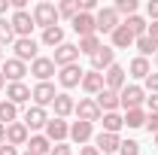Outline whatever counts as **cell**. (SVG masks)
Returning <instances> with one entry per match:
<instances>
[{
  "label": "cell",
  "mask_w": 158,
  "mask_h": 155,
  "mask_svg": "<svg viewBox=\"0 0 158 155\" xmlns=\"http://www.w3.org/2000/svg\"><path fill=\"white\" fill-rule=\"evenodd\" d=\"M55 21H58V6L55 3H37L34 6V24L40 27H55Z\"/></svg>",
  "instance_id": "obj_1"
},
{
  "label": "cell",
  "mask_w": 158,
  "mask_h": 155,
  "mask_svg": "<svg viewBox=\"0 0 158 155\" xmlns=\"http://www.w3.org/2000/svg\"><path fill=\"white\" fill-rule=\"evenodd\" d=\"M143 100H146V94H143L140 85H125V88L118 91V107H125V113H128V110H140Z\"/></svg>",
  "instance_id": "obj_2"
},
{
  "label": "cell",
  "mask_w": 158,
  "mask_h": 155,
  "mask_svg": "<svg viewBox=\"0 0 158 155\" xmlns=\"http://www.w3.org/2000/svg\"><path fill=\"white\" fill-rule=\"evenodd\" d=\"M94 21H98V34H113L118 27V12L113 6H103L98 15H94Z\"/></svg>",
  "instance_id": "obj_3"
},
{
  "label": "cell",
  "mask_w": 158,
  "mask_h": 155,
  "mask_svg": "<svg viewBox=\"0 0 158 155\" xmlns=\"http://www.w3.org/2000/svg\"><path fill=\"white\" fill-rule=\"evenodd\" d=\"M73 31L79 34V40H82V37H94V34H98V21H94V15L79 12L76 19H73Z\"/></svg>",
  "instance_id": "obj_4"
},
{
  "label": "cell",
  "mask_w": 158,
  "mask_h": 155,
  "mask_svg": "<svg viewBox=\"0 0 158 155\" xmlns=\"http://www.w3.org/2000/svg\"><path fill=\"white\" fill-rule=\"evenodd\" d=\"M15 58L24 64V61H37V40H31V37H21V40H15Z\"/></svg>",
  "instance_id": "obj_5"
},
{
  "label": "cell",
  "mask_w": 158,
  "mask_h": 155,
  "mask_svg": "<svg viewBox=\"0 0 158 155\" xmlns=\"http://www.w3.org/2000/svg\"><path fill=\"white\" fill-rule=\"evenodd\" d=\"M76 116L82 119V122H100V107H98V100H91V97H85V100H79L76 103Z\"/></svg>",
  "instance_id": "obj_6"
},
{
  "label": "cell",
  "mask_w": 158,
  "mask_h": 155,
  "mask_svg": "<svg viewBox=\"0 0 158 155\" xmlns=\"http://www.w3.org/2000/svg\"><path fill=\"white\" fill-rule=\"evenodd\" d=\"M9 24H12V31L19 34V40H21V37H31V31L37 27V24H34V15H31L27 9H24V12H15Z\"/></svg>",
  "instance_id": "obj_7"
},
{
  "label": "cell",
  "mask_w": 158,
  "mask_h": 155,
  "mask_svg": "<svg viewBox=\"0 0 158 155\" xmlns=\"http://www.w3.org/2000/svg\"><path fill=\"white\" fill-rule=\"evenodd\" d=\"M82 76H85V70L76 67V64H70V67H61L58 82L64 85V88H76V85H82Z\"/></svg>",
  "instance_id": "obj_8"
},
{
  "label": "cell",
  "mask_w": 158,
  "mask_h": 155,
  "mask_svg": "<svg viewBox=\"0 0 158 155\" xmlns=\"http://www.w3.org/2000/svg\"><path fill=\"white\" fill-rule=\"evenodd\" d=\"M79 58V46H70V43H64V46H58L55 49V67H70V64H76Z\"/></svg>",
  "instance_id": "obj_9"
},
{
  "label": "cell",
  "mask_w": 158,
  "mask_h": 155,
  "mask_svg": "<svg viewBox=\"0 0 158 155\" xmlns=\"http://www.w3.org/2000/svg\"><path fill=\"white\" fill-rule=\"evenodd\" d=\"M113 58H116V52H113V49H106V46H100L98 52L91 55V70H98V73H106V70L113 67Z\"/></svg>",
  "instance_id": "obj_10"
},
{
  "label": "cell",
  "mask_w": 158,
  "mask_h": 155,
  "mask_svg": "<svg viewBox=\"0 0 158 155\" xmlns=\"http://www.w3.org/2000/svg\"><path fill=\"white\" fill-rule=\"evenodd\" d=\"M103 85H106L110 91H116V94H118V91L125 88V67L113 64V67H110V70L103 73Z\"/></svg>",
  "instance_id": "obj_11"
},
{
  "label": "cell",
  "mask_w": 158,
  "mask_h": 155,
  "mask_svg": "<svg viewBox=\"0 0 158 155\" xmlns=\"http://www.w3.org/2000/svg\"><path fill=\"white\" fill-rule=\"evenodd\" d=\"M46 122H49V116H46V110L43 107H27V113H24V125H27V131H37V128H46Z\"/></svg>",
  "instance_id": "obj_12"
},
{
  "label": "cell",
  "mask_w": 158,
  "mask_h": 155,
  "mask_svg": "<svg viewBox=\"0 0 158 155\" xmlns=\"http://www.w3.org/2000/svg\"><path fill=\"white\" fill-rule=\"evenodd\" d=\"M31 97L37 100V107H46V103H55L58 91H55V85H52V82H40L37 88L31 91Z\"/></svg>",
  "instance_id": "obj_13"
},
{
  "label": "cell",
  "mask_w": 158,
  "mask_h": 155,
  "mask_svg": "<svg viewBox=\"0 0 158 155\" xmlns=\"http://www.w3.org/2000/svg\"><path fill=\"white\" fill-rule=\"evenodd\" d=\"M46 137H49V140H64V137H70V125H67V122H64V119H49V122H46Z\"/></svg>",
  "instance_id": "obj_14"
},
{
  "label": "cell",
  "mask_w": 158,
  "mask_h": 155,
  "mask_svg": "<svg viewBox=\"0 0 158 155\" xmlns=\"http://www.w3.org/2000/svg\"><path fill=\"white\" fill-rule=\"evenodd\" d=\"M82 88L88 91V94L98 97L106 85H103V73H98V70H85V76H82Z\"/></svg>",
  "instance_id": "obj_15"
},
{
  "label": "cell",
  "mask_w": 158,
  "mask_h": 155,
  "mask_svg": "<svg viewBox=\"0 0 158 155\" xmlns=\"http://www.w3.org/2000/svg\"><path fill=\"white\" fill-rule=\"evenodd\" d=\"M6 143H9V146H21V143H27V125H24V122H12V125H6Z\"/></svg>",
  "instance_id": "obj_16"
},
{
  "label": "cell",
  "mask_w": 158,
  "mask_h": 155,
  "mask_svg": "<svg viewBox=\"0 0 158 155\" xmlns=\"http://www.w3.org/2000/svg\"><path fill=\"white\" fill-rule=\"evenodd\" d=\"M31 73H34L40 82H49V76H55V61L52 58H37L31 64Z\"/></svg>",
  "instance_id": "obj_17"
},
{
  "label": "cell",
  "mask_w": 158,
  "mask_h": 155,
  "mask_svg": "<svg viewBox=\"0 0 158 155\" xmlns=\"http://www.w3.org/2000/svg\"><path fill=\"white\" fill-rule=\"evenodd\" d=\"M6 97H9V103H24V100H31V88L24 85V82H9L6 85Z\"/></svg>",
  "instance_id": "obj_18"
},
{
  "label": "cell",
  "mask_w": 158,
  "mask_h": 155,
  "mask_svg": "<svg viewBox=\"0 0 158 155\" xmlns=\"http://www.w3.org/2000/svg\"><path fill=\"white\" fill-rule=\"evenodd\" d=\"M118 146H122L118 134H106V131H100V134H98V152L110 155V152H118Z\"/></svg>",
  "instance_id": "obj_19"
},
{
  "label": "cell",
  "mask_w": 158,
  "mask_h": 155,
  "mask_svg": "<svg viewBox=\"0 0 158 155\" xmlns=\"http://www.w3.org/2000/svg\"><path fill=\"white\" fill-rule=\"evenodd\" d=\"M24 73H27V67H24L19 58H9L6 64H3V76L9 79V82H21V76H24Z\"/></svg>",
  "instance_id": "obj_20"
},
{
  "label": "cell",
  "mask_w": 158,
  "mask_h": 155,
  "mask_svg": "<svg viewBox=\"0 0 158 155\" xmlns=\"http://www.w3.org/2000/svg\"><path fill=\"white\" fill-rule=\"evenodd\" d=\"M70 137H73V143H79V146L88 143V137H91V122H82V119L73 122V125H70Z\"/></svg>",
  "instance_id": "obj_21"
},
{
  "label": "cell",
  "mask_w": 158,
  "mask_h": 155,
  "mask_svg": "<svg viewBox=\"0 0 158 155\" xmlns=\"http://www.w3.org/2000/svg\"><path fill=\"white\" fill-rule=\"evenodd\" d=\"M76 110V103H73V97L67 94V91H61L58 97H55V116L58 119H64V116H70Z\"/></svg>",
  "instance_id": "obj_22"
},
{
  "label": "cell",
  "mask_w": 158,
  "mask_h": 155,
  "mask_svg": "<svg viewBox=\"0 0 158 155\" xmlns=\"http://www.w3.org/2000/svg\"><path fill=\"white\" fill-rule=\"evenodd\" d=\"M134 43H137V40H134V34H131L125 24H118L116 31H113V46H116V49H128V46H134Z\"/></svg>",
  "instance_id": "obj_23"
},
{
  "label": "cell",
  "mask_w": 158,
  "mask_h": 155,
  "mask_svg": "<svg viewBox=\"0 0 158 155\" xmlns=\"http://www.w3.org/2000/svg\"><path fill=\"white\" fill-rule=\"evenodd\" d=\"M94 100H98L100 113H113V110L118 107V94H116V91H110V88H103V91H100Z\"/></svg>",
  "instance_id": "obj_24"
},
{
  "label": "cell",
  "mask_w": 158,
  "mask_h": 155,
  "mask_svg": "<svg viewBox=\"0 0 158 155\" xmlns=\"http://www.w3.org/2000/svg\"><path fill=\"white\" fill-rule=\"evenodd\" d=\"M27 152H34V155H49L52 152V146H49V137H31L27 140Z\"/></svg>",
  "instance_id": "obj_25"
},
{
  "label": "cell",
  "mask_w": 158,
  "mask_h": 155,
  "mask_svg": "<svg viewBox=\"0 0 158 155\" xmlns=\"http://www.w3.org/2000/svg\"><path fill=\"white\" fill-rule=\"evenodd\" d=\"M100 119H103V131H106V134H118V131L125 128V119L116 116V113H103Z\"/></svg>",
  "instance_id": "obj_26"
},
{
  "label": "cell",
  "mask_w": 158,
  "mask_h": 155,
  "mask_svg": "<svg viewBox=\"0 0 158 155\" xmlns=\"http://www.w3.org/2000/svg\"><path fill=\"white\" fill-rule=\"evenodd\" d=\"M128 70H131L128 76H134V79H146L149 73H152V67H149V61H146V58H134Z\"/></svg>",
  "instance_id": "obj_27"
},
{
  "label": "cell",
  "mask_w": 158,
  "mask_h": 155,
  "mask_svg": "<svg viewBox=\"0 0 158 155\" xmlns=\"http://www.w3.org/2000/svg\"><path fill=\"white\" fill-rule=\"evenodd\" d=\"M125 27H128V31H131V34H134V40H140V37H146V31H149V24H146V21L140 19V15H131V19L125 21Z\"/></svg>",
  "instance_id": "obj_28"
},
{
  "label": "cell",
  "mask_w": 158,
  "mask_h": 155,
  "mask_svg": "<svg viewBox=\"0 0 158 155\" xmlns=\"http://www.w3.org/2000/svg\"><path fill=\"white\" fill-rule=\"evenodd\" d=\"M15 116H19V107L9 100H0V125H12Z\"/></svg>",
  "instance_id": "obj_29"
},
{
  "label": "cell",
  "mask_w": 158,
  "mask_h": 155,
  "mask_svg": "<svg viewBox=\"0 0 158 155\" xmlns=\"http://www.w3.org/2000/svg\"><path fill=\"white\" fill-rule=\"evenodd\" d=\"M43 43L46 46H64V31H61L58 24L49 27V31H43Z\"/></svg>",
  "instance_id": "obj_30"
},
{
  "label": "cell",
  "mask_w": 158,
  "mask_h": 155,
  "mask_svg": "<svg viewBox=\"0 0 158 155\" xmlns=\"http://www.w3.org/2000/svg\"><path fill=\"white\" fill-rule=\"evenodd\" d=\"M98 49H100L98 34H94V37H82V40H79V55H94Z\"/></svg>",
  "instance_id": "obj_31"
},
{
  "label": "cell",
  "mask_w": 158,
  "mask_h": 155,
  "mask_svg": "<svg viewBox=\"0 0 158 155\" xmlns=\"http://www.w3.org/2000/svg\"><path fill=\"white\" fill-rule=\"evenodd\" d=\"M125 125H128V128H143V125H146V113H143V110H128V113H125Z\"/></svg>",
  "instance_id": "obj_32"
},
{
  "label": "cell",
  "mask_w": 158,
  "mask_h": 155,
  "mask_svg": "<svg viewBox=\"0 0 158 155\" xmlns=\"http://www.w3.org/2000/svg\"><path fill=\"white\" fill-rule=\"evenodd\" d=\"M113 9H116L118 15H128L131 19V15H137V0H118Z\"/></svg>",
  "instance_id": "obj_33"
},
{
  "label": "cell",
  "mask_w": 158,
  "mask_h": 155,
  "mask_svg": "<svg viewBox=\"0 0 158 155\" xmlns=\"http://www.w3.org/2000/svg\"><path fill=\"white\" fill-rule=\"evenodd\" d=\"M58 15H64V19L73 21V19L79 15V3H76V0H67V3H61V6H58Z\"/></svg>",
  "instance_id": "obj_34"
},
{
  "label": "cell",
  "mask_w": 158,
  "mask_h": 155,
  "mask_svg": "<svg viewBox=\"0 0 158 155\" xmlns=\"http://www.w3.org/2000/svg\"><path fill=\"white\" fill-rule=\"evenodd\" d=\"M134 46H137V49H140V58H149V55H152V52H155V49H158V46H155V43H152V40H149V37H140L137 43H134Z\"/></svg>",
  "instance_id": "obj_35"
},
{
  "label": "cell",
  "mask_w": 158,
  "mask_h": 155,
  "mask_svg": "<svg viewBox=\"0 0 158 155\" xmlns=\"http://www.w3.org/2000/svg\"><path fill=\"white\" fill-rule=\"evenodd\" d=\"M12 40H15V31H12V24H9L6 19H0V46H3V43H12Z\"/></svg>",
  "instance_id": "obj_36"
},
{
  "label": "cell",
  "mask_w": 158,
  "mask_h": 155,
  "mask_svg": "<svg viewBox=\"0 0 158 155\" xmlns=\"http://www.w3.org/2000/svg\"><path fill=\"white\" fill-rule=\"evenodd\" d=\"M118 152L122 155H140V143L137 140H125V143L118 146Z\"/></svg>",
  "instance_id": "obj_37"
},
{
  "label": "cell",
  "mask_w": 158,
  "mask_h": 155,
  "mask_svg": "<svg viewBox=\"0 0 158 155\" xmlns=\"http://www.w3.org/2000/svg\"><path fill=\"white\" fill-rule=\"evenodd\" d=\"M143 82H146V88H149L152 94H158V73H149V76L143 79Z\"/></svg>",
  "instance_id": "obj_38"
},
{
  "label": "cell",
  "mask_w": 158,
  "mask_h": 155,
  "mask_svg": "<svg viewBox=\"0 0 158 155\" xmlns=\"http://www.w3.org/2000/svg\"><path fill=\"white\" fill-rule=\"evenodd\" d=\"M73 152V146H67V143H58V146H52V152L49 155H70Z\"/></svg>",
  "instance_id": "obj_39"
},
{
  "label": "cell",
  "mask_w": 158,
  "mask_h": 155,
  "mask_svg": "<svg viewBox=\"0 0 158 155\" xmlns=\"http://www.w3.org/2000/svg\"><path fill=\"white\" fill-rule=\"evenodd\" d=\"M146 12H149V19H152V21H158V0H149Z\"/></svg>",
  "instance_id": "obj_40"
},
{
  "label": "cell",
  "mask_w": 158,
  "mask_h": 155,
  "mask_svg": "<svg viewBox=\"0 0 158 155\" xmlns=\"http://www.w3.org/2000/svg\"><path fill=\"white\" fill-rule=\"evenodd\" d=\"M146 128L158 134V116H155V113H149V116H146Z\"/></svg>",
  "instance_id": "obj_41"
},
{
  "label": "cell",
  "mask_w": 158,
  "mask_h": 155,
  "mask_svg": "<svg viewBox=\"0 0 158 155\" xmlns=\"http://www.w3.org/2000/svg\"><path fill=\"white\" fill-rule=\"evenodd\" d=\"M146 37H149V40H152V43L158 46V21H152V24H149V31H146Z\"/></svg>",
  "instance_id": "obj_42"
},
{
  "label": "cell",
  "mask_w": 158,
  "mask_h": 155,
  "mask_svg": "<svg viewBox=\"0 0 158 155\" xmlns=\"http://www.w3.org/2000/svg\"><path fill=\"white\" fill-rule=\"evenodd\" d=\"M146 103H149V113H155V116H158V94L146 97Z\"/></svg>",
  "instance_id": "obj_43"
},
{
  "label": "cell",
  "mask_w": 158,
  "mask_h": 155,
  "mask_svg": "<svg viewBox=\"0 0 158 155\" xmlns=\"http://www.w3.org/2000/svg\"><path fill=\"white\" fill-rule=\"evenodd\" d=\"M0 155H19V149L9 146V143H3V146H0Z\"/></svg>",
  "instance_id": "obj_44"
},
{
  "label": "cell",
  "mask_w": 158,
  "mask_h": 155,
  "mask_svg": "<svg viewBox=\"0 0 158 155\" xmlns=\"http://www.w3.org/2000/svg\"><path fill=\"white\" fill-rule=\"evenodd\" d=\"M79 155H100V152H98V146H82Z\"/></svg>",
  "instance_id": "obj_45"
},
{
  "label": "cell",
  "mask_w": 158,
  "mask_h": 155,
  "mask_svg": "<svg viewBox=\"0 0 158 155\" xmlns=\"http://www.w3.org/2000/svg\"><path fill=\"white\" fill-rule=\"evenodd\" d=\"M6 6H9V0H0V15L6 12Z\"/></svg>",
  "instance_id": "obj_46"
},
{
  "label": "cell",
  "mask_w": 158,
  "mask_h": 155,
  "mask_svg": "<svg viewBox=\"0 0 158 155\" xmlns=\"http://www.w3.org/2000/svg\"><path fill=\"white\" fill-rule=\"evenodd\" d=\"M3 137H6V125H0V146H3Z\"/></svg>",
  "instance_id": "obj_47"
},
{
  "label": "cell",
  "mask_w": 158,
  "mask_h": 155,
  "mask_svg": "<svg viewBox=\"0 0 158 155\" xmlns=\"http://www.w3.org/2000/svg\"><path fill=\"white\" fill-rule=\"evenodd\" d=\"M3 85H6V76H3V70H0V88H3Z\"/></svg>",
  "instance_id": "obj_48"
},
{
  "label": "cell",
  "mask_w": 158,
  "mask_h": 155,
  "mask_svg": "<svg viewBox=\"0 0 158 155\" xmlns=\"http://www.w3.org/2000/svg\"><path fill=\"white\" fill-rule=\"evenodd\" d=\"M0 61H3V46H0Z\"/></svg>",
  "instance_id": "obj_49"
},
{
  "label": "cell",
  "mask_w": 158,
  "mask_h": 155,
  "mask_svg": "<svg viewBox=\"0 0 158 155\" xmlns=\"http://www.w3.org/2000/svg\"><path fill=\"white\" fill-rule=\"evenodd\" d=\"M155 146H158V134H155Z\"/></svg>",
  "instance_id": "obj_50"
},
{
  "label": "cell",
  "mask_w": 158,
  "mask_h": 155,
  "mask_svg": "<svg viewBox=\"0 0 158 155\" xmlns=\"http://www.w3.org/2000/svg\"><path fill=\"white\" fill-rule=\"evenodd\" d=\"M24 155H34V152H24Z\"/></svg>",
  "instance_id": "obj_51"
},
{
  "label": "cell",
  "mask_w": 158,
  "mask_h": 155,
  "mask_svg": "<svg viewBox=\"0 0 158 155\" xmlns=\"http://www.w3.org/2000/svg\"><path fill=\"white\" fill-rule=\"evenodd\" d=\"M155 64H158V55H155Z\"/></svg>",
  "instance_id": "obj_52"
}]
</instances>
